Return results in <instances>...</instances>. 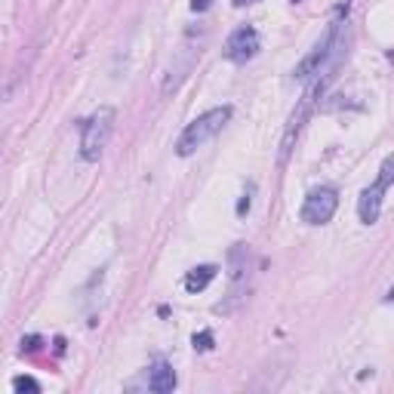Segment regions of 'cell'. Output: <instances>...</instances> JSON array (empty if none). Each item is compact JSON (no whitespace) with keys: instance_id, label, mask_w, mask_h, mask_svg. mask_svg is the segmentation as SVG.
<instances>
[{"instance_id":"1","label":"cell","mask_w":394,"mask_h":394,"mask_svg":"<svg viewBox=\"0 0 394 394\" xmlns=\"http://www.w3.org/2000/svg\"><path fill=\"white\" fill-rule=\"evenodd\" d=\"M348 40H351V25L348 19H336L333 25L324 31V38L314 44V49L305 56L302 62L296 65V81H308V77H314L318 71H329V74H336L342 65V59H345L348 53Z\"/></svg>"},{"instance_id":"2","label":"cell","mask_w":394,"mask_h":394,"mask_svg":"<svg viewBox=\"0 0 394 394\" xmlns=\"http://www.w3.org/2000/svg\"><path fill=\"white\" fill-rule=\"evenodd\" d=\"M231 111H234L231 105H222V108H210V111L200 114V117H195L182 130V136H179L176 154L179 157H191L197 148H204L210 139H216V133L228 124V120H231Z\"/></svg>"},{"instance_id":"3","label":"cell","mask_w":394,"mask_h":394,"mask_svg":"<svg viewBox=\"0 0 394 394\" xmlns=\"http://www.w3.org/2000/svg\"><path fill=\"white\" fill-rule=\"evenodd\" d=\"M114 117L117 114H114L111 105H102V108L87 117V124L81 130V157L87 163H96L105 148H108V139L114 133Z\"/></svg>"},{"instance_id":"4","label":"cell","mask_w":394,"mask_h":394,"mask_svg":"<svg viewBox=\"0 0 394 394\" xmlns=\"http://www.w3.org/2000/svg\"><path fill=\"white\" fill-rule=\"evenodd\" d=\"M391 179H394V157L388 154L382 161L379 179L370 185V188H363L361 197H357V216H361L363 225H376V222H379V213H382V197H385V191L391 188Z\"/></svg>"},{"instance_id":"5","label":"cell","mask_w":394,"mask_h":394,"mask_svg":"<svg viewBox=\"0 0 394 394\" xmlns=\"http://www.w3.org/2000/svg\"><path fill=\"white\" fill-rule=\"evenodd\" d=\"M336 210H339V191L333 185H320V188H311L305 195L299 216L305 225H327L336 216Z\"/></svg>"},{"instance_id":"6","label":"cell","mask_w":394,"mask_h":394,"mask_svg":"<svg viewBox=\"0 0 394 394\" xmlns=\"http://www.w3.org/2000/svg\"><path fill=\"white\" fill-rule=\"evenodd\" d=\"M259 47H262L259 31H256L253 25H240V28H234V31L228 34L222 56H225L228 62H234V65H247V62L259 53Z\"/></svg>"},{"instance_id":"7","label":"cell","mask_w":394,"mask_h":394,"mask_svg":"<svg viewBox=\"0 0 394 394\" xmlns=\"http://www.w3.org/2000/svg\"><path fill=\"white\" fill-rule=\"evenodd\" d=\"M173 388H176V372H173V367H170L167 361H157L154 367H151V376H148V391L167 394V391H173Z\"/></svg>"},{"instance_id":"8","label":"cell","mask_w":394,"mask_h":394,"mask_svg":"<svg viewBox=\"0 0 394 394\" xmlns=\"http://www.w3.org/2000/svg\"><path fill=\"white\" fill-rule=\"evenodd\" d=\"M216 265H197V268H191L188 274H185V290L188 293H204L206 286L213 284V277H216Z\"/></svg>"},{"instance_id":"9","label":"cell","mask_w":394,"mask_h":394,"mask_svg":"<svg viewBox=\"0 0 394 394\" xmlns=\"http://www.w3.org/2000/svg\"><path fill=\"white\" fill-rule=\"evenodd\" d=\"M13 388H16L19 394H38L40 391V382H38V379H31V376H16V379H13Z\"/></svg>"},{"instance_id":"10","label":"cell","mask_w":394,"mask_h":394,"mask_svg":"<svg viewBox=\"0 0 394 394\" xmlns=\"http://www.w3.org/2000/svg\"><path fill=\"white\" fill-rule=\"evenodd\" d=\"M213 333L210 329H200V333H195V339H191V345H195V351H210L213 348Z\"/></svg>"},{"instance_id":"11","label":"cell","mask_w":394,"mask_h":394,"mask_svg":"<svg viewBox=\"0 0 394 394\" xmlns=\"http://www.w3.org/2000/svg\"><path fill=\"white\" fill-rule=\"evenodd\" d=\"M40 345H44L40 336H25V339H22V354H25V351H28V354H34V351H40Z\"/></svg>"},{"instance_id":"12","label":"cell","mask_w":394,"mask_h":394,"mask_svg":"<svg viewBox=\"0 0 394 394\" xmlns=\"http://www.w3.org/2000/svg\"><path fill=\"white\" fill-rule=\"evenodd\" d=\"M253 188H256V185L249 182L247 191H243V197H240V204H238V216H247V213H249V197H253Z\"/></svg>"},{"instance_id":"13","label":"cell","mask_w":394,"mask_h":394,"mask_svg":"<svg viewBox=\"0 0 394 394\" xmlns=\"http://www.w3.org/2000/svg\"><path fill=\"white\" fill-rule=\"evenodd\" d=\"M191 10H206V0H191Z\"/></svg>"},{"instance_id":"14","label":"cell","mask_w":394,"mask_h":394,"mask_svg":"<svg viewBox=\"0 0 394 394\" xmlns=\"http://www.w3.org/2000/svg\"><path fill=\"white\" fill-rule=\"evenodd\" d=\"M243 3H256V0H234V6H243Z\"/></svg>"}]
</instances>
